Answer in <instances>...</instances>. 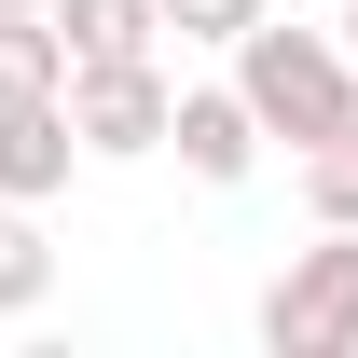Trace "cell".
<instances>
[{
    "label": "cell",
    "mask_w": 358,
    "mask_h": 358,
    "mask_svg": "<svg viewBox=\"0 0 358 358\" xmlns=\"http://www.w3.org/2000/svg\"><path fill=\"white\" fill-rule=\"evenodd\" d=\"M234 96H248V124L262 138H331V124H358V55L331 42V28H234Z\"/></svg>",
    "instance_id": "cell-1"
},
{
    "label": "cell",
    "mask_w": 358,
    "mask_h": 358,
    "mask_svg": "<svg viewBox=\"0 0 358 358\" xmlns=\"http://www.w3.org/2000/svg\"><path fill=\"white\" fill-rule=\"evenodd\" d=\"M275 358H358V221H317V248H289L262 289Z\"/></svg>",
    "instance_id": "cell-2"
},
{
    "label": "cell",
    "mask_w": 358,
    "mask_h": 358,
    "mask_svg": "<svg viewBox=\"0 0 358 358\" xmlns=\"http://www.w3.org/2000/svg\"><path fill=\"white\" fill-rule=\"evenodd\" d=\"M166 69H152V55H96V69H69V138H83V152H110V166H124V152H166Z\"/></svg>",
    "instance_id": "cell-3"
},
{
    "label": "cell",
    "mask_w": 358,
    "mask_h": 358,
    "mask_svg": "<svg viewBox=\"0 0 358 358\" xmlns=\"http://www.w3.org/2000/svg\"><path fill=\"white\" fill-rule=\"evenodd\" d=\"M166 152L207 179V193H234V179L262 166V124H248V96H234V83H193V96H166Z\"/></svg>",
    "instance_id": "cell-4"
},
{
    "label": "cell",
    "mask_w": 358,
    "mask_h": 358,
    "mask_svg": "<svg viewBox=\"0 0 358 358\" xmlns=\"http://www.w3.org/2000/svg\"><path fill=\"white\" fill-rule=\"evenodd\" d=\"M69 166H83L69 96H0V193H14V207H42V193H69Z\"/></svg>",
    "instance_id": "cell-5"
},
{
    "label": "cell",
    "mask_w": 358,
    "mask_h": 358,
    "mask_svg": "<svg viewBox=\"0 0 358 358\" xmlns=\"http://www.w3.org/2000/svg\"><path fill=\"white\" fill-rule=\"evenodd\" d=\"M55 42H69V69H96V55H152V0H42Z\"/></svg>",
    "instance_id": "cell-6"
},
{
    "label": "cell",
    "mask_w": 358,
    "mask_h": 358,
    "mask_svg": "<svg viewBox=\"0 0 358 358\" xmlns=\"http://www.w3.org/2000/svg\"><path fill=\"white\" fill-rule=\"evenodd\" d=\"M0 96H69V42H55V14H0Z\"/></svg>",
    "instance_id": "cell-7"
},
{
    "label": "cell",
    "mask_w": 358,
    "mask_h": 358,
    "mask_svg": "<svg viewBox=\"0 0 358 358\" xmlns=\"http://www.w3.org/2000/svg\"><path fill=\"white\" fill-rule=\"evenodd\" d=\"M42 289H55V248H42V221H28V207L0 193V317H28Z\"/></svg>",
    "instance_id": "cell-8"
},
{
    "label": "cell",
    "mask_w": 358,
    "mask_h": 358,
    "mask_svg": "<svg viewBox=\"0 0 358 358\" xmlns=\"http://www.w3.org/2000/svg\"><path fill=\"white\" fill-rule=\"evenodd\" d=\"M303 207H317V221H358V124L303 138Z\"/></svg>",
    "instance_id": "cell-9"
},
{
    "label": "cell",
    "mask_w": 358,
    "mask_h": 358,
    "mask_svg": "<svg viewBox=\"0 0 358 358\" xmlns=\"http://www.w3.org/2000/svg\"><path fill=\"white\" fill-rule=\"evenodd\" d=\"M262 0H152V28H179V42H234Z\"/></svg>",
    "instance_id": "cell-10"
},
{
    "label": "cell",
    "mask_w": 358,
    "mask_h": 358,
    "mask_svg": "<svg viewBox=\"0 0 358 358\" xmlns=\"http://www.w3.org/2000/svg\"><path fill=\"white\" fill-rule=\"evenodd\" d=\"M345 55H358V0H345Z\"/></svg>",
    "instance_id": "cell-11"
},
{
    "label": "cell",
    "mask_w": 358,
    "mask_h": 358,
    "mask_svg": "<svg viewBox=\"0 0 358 358\" xmlns=\"http://www.w3.org/2000/svg\"><path fill=\"white\" fill-rule=\"evenodd\" d=\"M0 14H42V0H0Z\"/></svg>",
    "instance_id": "cell-12"
}]
</instances>
